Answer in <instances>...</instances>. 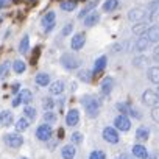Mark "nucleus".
Here are the masks:
<instances>
[{"label": "nucleus", "mask_w": 159, "mask_h": 159, "mask_svg": "<svg viewBox=\"0 0 159 159\" xmlns=\"http://www.w3.org/2000/svg\"><path fill=\"white\" fill-rule=\"evenodd\" d=\"M81 103H83L86 112L89 114V117H95V116L98 114V111H100V102H98L95 97H92V95H84V97L81 98Z\"/></svg>", "instance_id": "1"}, {"label": "nucleus", "mask_w": 159, "mask_h": 159, "mask_svg": "<svg viewBox=\"0 0 159 159\" xmlns=\"http://www.w3.org/2000/svg\"><path fill=\"white\" fill-rule=\"evenodd\" d=\"M5 143L11 148H20L22 143H24V137L17 133H11V134L5 136Z\"/></svg>", "instance_id": "2"}, {"label": "nucleus", "mask_w": 159, "mask_h": 159, "mask_svg": "<svg viewBox=\"0 0 159 159\" xmlns=\"http://www.w3.org/2000/svg\"><path fill=\"white\" fill-rule=\"evenodd\" d=\"M61 62H62V66L66 67V69H76L78 66H80V59L75 56V55H70V53H66V55H62L61 56Z\"/></svg>", "instance_id": "3"}, {"label": "nucleus", "mask_w": 159, "mask_h": 159, "mask_svg": "<svg viewBox=\"0 0 159 159\" xmlns=\"http://www.w3.org/2000/svg\"><path fill=\"white\" fill-rule=\"evenodd\" d=\"M31 100H33V94H31L28 89H22V91L17 94V97L14 98L13 106L16 108V106H19L20 103H25V105H27V103H30Z\"/></svg>", "instance_id": "4"}, {"label": "nucleus", "mask_w": 159, "mask_h": 159, "mask_svg": "<svg viewBox=\"0 0 159 159\" xmlns=\"http://www.w3.org/2000/svg\"><path fill=\"white\" fill-rule=\"evenodd\" d=\"M147 17V10L145 8H133V10H129V13H128V19L129 20H133V22H142L143 19Z\"/></svg>", "instance_id": "5"}, {"label": "nucleus", "mask_w": 159, "mask_h": 159, "mask_svg": "<svg viewBox=\"0 0 159 159\" xmlns=\"http://www.w3.org/2000/svg\"><path fill=\"white\" fill-rule=\"evenodd\" d=\"M52 134H53V129H52V126L48 123H44V125H41L36 129V137L39 140H48L52 137Z\"/></svg>", "instance_id": "6"}, {"label": "nucleus", "mask_w": 159, "mask_h": 159, "mask_svg": "<svg viewBox=\"0 0 159 159\" xmlns=\"http://www.w3.org/2000/svg\"><path fill=\"white\" fill-rule=\"evenodd\" d=\"M142 102H143V105L154 108V106H157L159 98H157L156 92H153V91H145V92L142 94Z\"/></svg>", "instance_id": "7"}, {"label": "nucleus", "mask_w": 159, "mask_h": 159, "mask_svg": "<svg viewBox=\"0 0 159 159\" xmlns=\"http://www.w3.org/2000/svg\"><path fill=\"white\" fill-rule=\"evenodd\" d=\"M103 139L106 142H109V143H117L119 142V133H117V129L112 128V126H106L103 129Z\"/></svg>", "instance_id": "8"}, {"label": "nucleus", "mask_w": 159, "mask_h": 159, "mask_svg": "<svg viewBox=\"0 0 159 159\" xmlns=\"http://www.w3.org/2000/svg\"><path fill=\"white\" fill-rule=\"evenodd\" d=\"M114 125H116V128L120 129V131H128V129L131 128V122H129V119H128L126 116H123V114H120V116L116 117Z\"/></svg>", "instance_id": "9"}, {"label": "nucleus", "mask_w": 159, "mask_h": 159, "mask_svg": "<svg viewBox=\"0 0 159 159\" xmlns=\"http://www.w3.org/2000/svg\"><path fill=\"white\" fill-rule=\"evenodd\" d=\"M86 44V34L84 33H76L73 38H72V50H80V48H83Z\"/></svg>", "instance_id": "10"}, {"label": "nucleus", "mask_w": 159, "mask_h": 159, "mask_svg": "<svg viewBox=\"0 0 159 159\" xmlns=\"http://www.w3.org/2000/svg\"><path fill=\"white\" fill-rule=\"evenodd\" d=\"M55 20H56V14L53 11H48L44 17H42V25L45 28V31H50L55 27Z\"/></svg>", "instance_id": "11"}, {"label": "nucleus", "mask_w": 159, "mask_h": 159, "mask_svg": "<svg viewBox=\"0 0 159 159\" xmlns=\"http://www.w3.org/2000/svg\"><path fill=\"white\" fill-rule=\"evenodd\" d=\"M78 122H80V111L78 109H70L66 116V123L69 126H75V125H78Z\"/></svg>", "instance_id": "12"}, {"label": "nucleus", "mask_w": 159, "mask_h": 159, "mask_svg": "<svg viewBox=\"0 0 159 159\" xmlns=\"http://www.w3.org/2000/svg\"><path fill=\"white\" fill-rule=\"evenodd\" d=\"M147 39L150 41V42H157L159 41V25L156 24V25H151L148 30H147Z\"/></svg>", "instance_id": "13"}, {"label": "nucleus", "mask_w": 159, "mask_h": 159, "mask_svg": "<svg viewBox=\"0 0 159 159\" xmlns=\"http://www.w3.org/2000/svg\"><path fill=\"white\" fill-rule=\"evenodd\" d=\"M112 86H114V80L111 76L103 78V81H102V94L103 95H109L111 91H112Z\"/></svg>", "instance_id": "14"}, {"label": "nucleus", "mask_w": 159, "mask_h": 159, "mask_svg": "<svg viewBox=\"0 0 159 159\" xmlns=\"http://www.w3.org/2000/svg\"><path fill=\"white\" fill-rule=\"evenodd\" d=\"M147 76H148V80H150L151 83L159 84V67H157V66L150 67V69L147 70Z\"/></svg>", "instance_id": "15"}, {"label": "nucleus", "mask_w": 159, "mask_h": 159, "mask_svg": "<svg viewBox=\"0 0 159 159\" xmlns=\"http://www.w3.org/2000/svg\"><path fill=\"white\" fill-rule=\"evenodd\" d=\"M131 151H133V154H134L136 157H139V159H148V151H147V148H145L143 145H134Z\"/></svg>", "instance_id": "16"}, {"label": "nucleus", "mask_w": 159, "mask_h": 159, "mask_svg": "<svg viewBox=\"0 0 159 159\" xmlns=\"http://www.w3.org/2000/svg\"><path fill=\"white\" fill-rule=\"evenodd\" d=\"M98 20H100V14H98L97 11H92V13H89V14L84 17V25H86V27H92V25H95Z\"/></svg>", "instance_id": "17"}, {"label": "nucleus", "mask_w": 159, "mask_h": 159, "mask_svg": "<svg viewBox=\"0 0 159 159\" xmlns=\"http://www.w3.org/2000/svg\"><path fill=\"white\" fill-rule=\"evenodd\" d=\"M61 154H62L64 159H73L75 154H76V150H75L73 145H64L62 150H61Z\"/></svg>", "instance_id": "18"}, {"label": "nucleus", "mask_w": 159, "mask_h": 159, "mask_svg": "<svg viewBox=\"0 0 159 159\" xmlns=\"http://www.w3.org/2000/svg\"><path fill=\"white\" fill-rule=\"evenodd\" d=\"M62 91H64V83L61 81V80H58V81H53V83L50 84V94L59 95V94H62Z\"/></svg>", "instance_id": "19"}, {"label": "nucleus", "mask_w": 159, "mask_h": 159, "mask_svg": "<svg viewBox=\"0 0 159 159\" xmlns=\"http://www.w3.org/2000/svg\"><path fill=\"white\" fill-rule=\"evenodd\" d=\"M106 61H108L106 56H100V58L95 61V64H94V70H92L94 75H95V73H100V72L106 67Z\"/></svg>", "instance_id": "20"}, {"label": "nucleus", "mask_w": 159, "mask_h": 159, "mask_svg": "<svg viewBox=\"0 0 159 159\" xmlns=\"http://www.w3.org/2000/svg\"><path fill=\"white\" fill-rule=\"evenodd\" d=\"M11 122H13V112L11 111H2L0 112V123L2 125L8 126V125H11Z\"/></svg>", "instance_id": "21"}, {"label": "nucleus", "mask_w": 159, "mask_h": 159, "mask_svg": "<svg viewBox=\"0 0 159 159\" xmlns=\"http://www.w3.org/2000/svg\"><path fill=\"white\" fill-rule=\"evenodd\" d=\"M148 44H150V41L147 39L145 34H142V36L136 41V50H137V52H143V50H147Z\"/></svg>", "instance_id": "22"}, {"label": "nucleus", "mask_w": 159, "mask_h": 159, "mask_svg": "<svg viewBox=\"0 0 159 159\" xmlns=\"http://www.w3.org/2000/svg\"><path fill=\"white\" fill-rule=\"evenodd\" d=\"M92 70H88V69H83V70H80L78 72V78L81 80V81L84 83H91L92 81Z\"/></svg>", "instance_id": "23"}, {"label": "nucleus", "mask_w": 159, "mask_h": 159, "mask_svg": "<svg viewBox=\"0 0 159 159\" xmlns=\"http://www.w3.org/2000/svg\"><path fill=\"white\" fill-rule=\"evenodd\" d=\"M150 136V129L147 126H139L137 131H136V139L137 140H147Z\"/></svg>", "instance_id": "24"}, {"label": "nucleus", "mask_w": 159, "mask_h": 159, "mask_svg": "<svg viewBox=\"0 0 159 159\" xmlns=\"http://www.w3.org/2000/svg\"><path fill=\"white\" fill-rule=\"evenodd\" d=\"M36 83L39 86H48L50 84V75H47V73H38L36 75Z\"/></svg>", "instance_id": "25"}, {"label": "nucleus", "mask_w": 159, "mask_h": 159, "mask_svg": "<svg viewBox=\"0 0 159 159\" xmlns=\"http://www.w3.org/2000/svg\"><path fill=\"white\" fill-rule=\"evenodd\" d=\"M76 0H62L61 2V10L62 11H72L76 8Z\"/></svg>", "instance_id": "26"}, {"label": "nucleus", "mask_w": 159, "mask_h": 159, "mask_svg": "<svg viewBox=\"0 0 159 159\" xmlns=\"http://www.w3.org/2000/svg\"><path fill=\"white\" fill-rule=\"evenodd\" d=\"M117 7H119V0H106V2L103 3V10L108 11V13L117 10Z\"/></svg>", "instance_id": "27"}, {"label": "nucleus", "mask_w": 159, "mask_h": 159, "mask_svg": "<svg viewBox=\"0 0 159 159\" xmlns=\"http://www.w3.org/2000/svg\"><path fill=\"white\" fill-rule=\"evenodd\" d=\"M28 47H30V38L28 36H24L22 41L19 42V52L20 53H27L28 52Z\"/></svg>", "instance_id": "28"}, {"label": "nucleus", "mask_w": 159, "mask_h": 159, "mask_svg": "<svg viewBox=\"0 0 159 159\" xmlns=\"http://www.w3.org/2000/svg\"><path fill=\"white\" fill-rule=\"evenodd\" d=\"M13 69H14L16 73H24L25 69H27V66H25V62H24L22 59H17V61L13 62Z\"/></svg>", "instance_id": "29"}, {"label": "nucleus", "mask_w": 159, "mask_h": 159, "mask_svg": "<svg viewBox=\"0 0 159 159\" xmlns=\"http://www.w3.org/2000/svg\"><path fill=\"white\" fill-rule=\"evenodd\" d=\"M44 120H45V123H55L58 120V116L53 111H47V112H44Z\"/></svg>", "instance_id": "30"}, {"label": "nucleus", "mask_w": 159, "mask_h": 159, "mask_svg": "<svg viewBox=\"0 0 159 159\" xmlns=\"http://www.w3.org/2000/svg\"><path fill=\"white\" fill-rule=\"evenodd\" d=\"M145 30H148V28H147V24H143V20H142V22H139V24L133 28V31H134L136 34H139V36L145 34Z\"/></svg>", "instance_id": "31"}, {"label": "nucleus", "mask_w": 159, "mask_h": 159, "mask_svg": "<svg viewBox=\"0 0 159 159\" xmlns=\"http://www.w3.org/2000/svg\"><path fill=\"white\" fill-rule=\"evenodd\" d=\"M16 129H17L19 133H22V131L28 129V122H27L25 119H19V120L16 122Z\"/></svg>", "instance_id": "32"}, {"label": "nucleus", "mask_w": 159, "mask_h": 159, "mask_svg": "<svg viewBox=\"0 0 159 159\" xmlns=\"http://www.w3.org/2000/svg\"><path fill=\"white\" fill-rule=\"evenodd\" d=\"M117 109H119L120 112H123V116H125V114H131V111H133V108H131L128 103H117Z\"/></svg>", "instance_id": "33"}, {"label": "nucleus", "mask_w": 159, "mask_h": 159, "mask_svg": "<svg viewBox=\"0 0 159 159\" xmlns=\"http://www.w3.org/2000/svg\"><path fill=\"white\" fill-rule=\"evenodd\" d=\"M10 72V62H2L0 64V80H3Z\"/></svg>", "instance_id": "34"}, {"label": "nucleus", "mask_w": 159, "mask_h": 159, "mask_svg": "<svg viewBox=\"0 0 159 159\" xmlns=\"http://www.w3.org/2000/svg\"><path fill=\"white\" fill-rule=\"evenodd\" d=\"M55 106V102L50 98V97H47V98H44V102H42V108L45 109V112L47 111H52V108Z\"/></svg>", "instance_id": "35"}, {"label": "nucleus", "mask_w": 159, "mask_h": 159, "mask_svg": "<svg viewBox=\"0 0 159 159\" xmlns=\"http://www.w3.org/2000/svg\"><path fill=\"white\" fill-rule=\"evenodd\" d=\"M24 112H25V116H27L28 119H36V109H34L33 106H25Z\"/></svg>", "instance_id": "36"}, {"label": "nucleus", "mask_w": 159, "mask_h": 159, "mask_svg": "<svg viewBox=\"0 0 159 159\" xmlns=\"http://www.w3.org/2000/svg\"><path fill=\"white\" fill-rule=\"evenodd\" d=\"M89 159H106V154L103 151H100V150H95V151H92L89 154Z\"/></svg>", "instance_id": "37"}, {"label": "nucleus", "mask_w": 159, "mask_h": 159, "mask_svg": "<svg viewBox=\"0 0 159 159\" xmlns=\"http://www.w3.org/2000/svg\"><path fill=\"white\" fill-rule=\"evenodd\" d=\"M147 62H148V59L145 56H140V58H136L134 59V66L136 67H147Z\"/></svg>", "instance_id": "38"}, {"label": "nucleus", "mask_w": 159, "mask_h": 159, "mask_svg": "<svg viewBox=\"0 0 159 159\" xmlns=\"http://www.w3.org/2000/svg\"><path fill=\"white\" fill-rule=\"evenodd\" d=\"M72 142L73 143H81L83 142V134L81 133H73L72 134Z\"/></svg>", "instance_id": "39"}, {"label": "nucleus", "mask_w": 159, "mask_h": 159, "mask_svg": "<svg viewBox=\"0 0 159 159\" xmlns=\"http://www.w3.org/2000/svg\"><path fill=\"white\" fill-rule=\"evenodd\" d=\"M39 55H41V47H36V48H34V53H33V56H31V64H33V66L38 62Z\"/></svg>", "instance_id": "40"}, {"label": "nucleus", "mask_w": 159, "mask_h": 159, "mask_svg": "<svg viewBox=\"0 0 159 159\" xmlns=\"http://www.w3.org/2000/svg\"><path fill=\"white\" fill-rule=\"evenodd\" d=\"M151 117H153L154 122H159V106L151 108Z\"/></svg>", "instance_id": "41"}, {"label": "nucleus", "mask_w": 159, "mask_h": 159, "mask_svg": "<svg viewBox=\"0 0 159 159\" xmlns=\"http://www.w3.org/2000/svg\"><path fill=\"white\" fill-rule=\"evenodd\" d=\"M72 30H73V25H72V24H67V25L62 28V36H67V34H70V33H72Z\"/></svg>", "instance_id": "42"}, {"label": "nucleus", "mask_w": 159, "mask_h": 159, "mask_svg": "<svg viewBox=\"0 0 159 159\" xmlns=\"http://www.w3.org/2000/svg\"><path fill=\"white\" fill-rule=\"evenodd\" d=\"M153 58L156 59V62H159V45L153 50Z\"/></svg>", "instance_id": "43"}, {"label": "nucleus", "mask_w": 159, "mask_h": 159, "mask_svg": "<svg viewBox=\"0 0 159 159\" xmlns=\"http://www.w3.org/2000/svg\"><path fill=\"white\" fill-rule=\"evenodd\" d=\"M8 3H10V0H0V10L5 8V7H8Z\"/></svg>", "instance_id": "44"}, {"label": "nucleus", "mask_w": 159, "mask_h": 159, "mask_svg": "<svg viewBox=\"0 0 159 159\" xmlns=\"http://www.w3.org/2000/svg\"><path fill=\"white\" fill-rule=\"evenodd\" d=\"M19 88H20V86H19V83H14V84H13V92H17V91H19Z\"/></svg>", "instance_id": "45"}, {"label": "nucleus", "mask_w": 159, "mask_h": 159, "mask_svg": "<svg viewBox=\"0 0 159 159\" xmlns=\"http://www.w3.org/2000/svg\"><path fill=\"white\" fill-rule=\"evenodd\" d=\"M58 134H59V137H58V139H62V136H64V131H62V129H59V133H58Z\"/></svg>", "instance_id": "46"}, {"label": "nucleus", "mask_w": 159, "mask_h": 159, "mask_svg": "<svg viewBox=\"0 0 159 159\" xmlns=\"http://www.w3.org/2000/svg\"><path fill=\"white\" fill-rule=\"evenodd\" d=\"M13 2H14V3H20V2H22V0H13Z\"/></svg>", "instance_id": "47"}, {"label": "nucleus", "mask_w": 159, "mask_h": 159, "mask_svg": "<svg viewBox=\"0 0 159 159\" xmlns=\"http://www.w3.org/2000/svg\"><path fill=\"white\" fill-rule=\"evenodd\" d=\"M156 95H157V98H159V88H157V91H156Z\"/></svg>", "instance_id": "48"}, {"label": "nucleus", "mask_w": 159, "mask_h": 159, "mask_svg": "<svg viewBox=\"0 0 159 159\" xmlns=\"http://www.w3.org/2000/svg\"><path fill=\"white\" fill-rule=\"evenodd\" d=\"M20 159H27V157H20Z\"/></svg>", "instance_id": "49"}]
</instances>
